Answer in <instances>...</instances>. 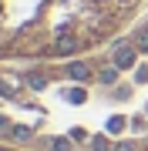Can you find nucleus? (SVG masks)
Masks as SVG:
<instances>
[{
	"instance_id": "obj_1",
	"label": "nucleus",
	"mask_w": 148,
	"mask_h": 151,
	"mask_svg": "<svg viewBox=\"0 0 148 151\" xmlns=\"http://www.w3.org/2000/svg\"><path fill=\"white\" fill-rule=\"evenodd\" d=\"M135 60H138V47H135V44L118 40V44H115V67H118V70H131Z\"/></svg>"
},
{
	"instance_id": "obj_2",
	"label": "nucleus",
	"mask_w": 148,
	"mask_h": 151,
	"mask_svg": "<svg viewBox=\"0 0 148 151\" xmlns=\"http://www.w3.org/2000/svg\"><path fill=\"white\" fill-rule=\"evenodd\" d=\"M67 74H71L74 81H91V67L84 64V60H71V64H67Z\"/></svg>"
},
{
	"instance_id": "obj_3",
	"label": "nucleus",
	"mask_w": 148,
	"mask_h": 151,
	"mask_svg": "<svg viewBox=\"0 0 148 151\" xmlns=\"http://www.w3.org/2000/svg\"><path fill=\"white\" fill-rule=\"evenodd\" d=\"M10 134H14V141H20V145H24V141H30V138H34V128H27V124H17Z\"/></svg>"
},
{
	"instance_id": "obj_4",
	"label": "nucleus",
	"mask_w": 148,
	"mask_h": 151,
	"mask_svg": "<svg viewBox=\"0 0 148 151\" xmlns=\"http://www.w3.org/2000/svg\"><path fill=\"white\" fill-rule=\"evenodd\" d=\"M91 151H115V145H108L104 134H94V138H91Z\"/></svg>"
},
{
	"instance_id": "obj_5",
	"label": "nucleus",
	"mask_w": 148,
	"mask_h": 151,
	"mask_svg": "<svg viewBox=\"0 0 148 151\" xmlns=\"http://www.w3.org/2000/svg\"><path fill=\"white\" fill-rule=\"evenodd\" d=\"M115 77H118V67H104L101 74H98V81L101 84H115Z\"/></svg>"
},
{
	"instance_id": "obj_6",
	"label": "nucleus",
	"mask_w": 148,
	"mask_h": 151,
	"mask_svg": "<svg viewBox=\"0 0 148 151\" xmlns=\"http://www.w3.org/2000/svg\"><path fill=\"white\" fill-rule=\"evenodd\" d=\"M27 84L34 87V91H44V87H47V77H44V74H30V77H27Z\"/></svg>"
},
{
	"instance_id": "obj_7",
	"label": "nucleus",
	"mask_w": 148,
	"mask_h": 151,
	"mask_svg": "<svg viewBox=\"0 0 148 151\" xmlns=\"http://www.w3.org/2000/svg\"><path fill=\"white\" fill-rule=\"evenodd\" d=\"M84 97H88L84 87H71V91H67V101H71V104H84Z\"/></svg>"
},
{
	"instance_id": "obj_8",
	"label": "nucleus",
	"mask_w": 148,
	"mask_h": 151,
	"mask_svg": "<svg viewBox=\"0 0 148 151\" xmlns=\"http://www.w3.org/2000/svg\"><path fill=\"white\" fill-rule=\"evenodd\" d=\"M51 151H71V141L67 138H54L51 141Z\"/></svg>"
},
{
	"instance_id": "obj_9",
	"label": "nucleus",
	"mask_w": 148,
	"mask_h": 151,
	"mask_svg": "<svg viewBox=\"0 0 148 151\" xmlns=\"http://www.w3.org/2000/svg\"><path fill=\"white\" fill-rule=\"evenodd\" d=\"M115 151H138V145H135V141H118Z\"/></svg>"
},
{
	"instance_id": "obj_10",
	"label": "nucleus",
	"mask_w": 148,
	"mask_h": 151,
	"mask_svg": "<svg viewBox=\"0 0 148 151\" xmlns=\"http://www.w3.org/2000/svg\"><path fill=\"white\" fill-rule=\"evenodd\" d=\"M0 94H4V97H10V94H14V84H10V81H4V77H0Z\"/></svg>"
},
{
	"instance_id": "obj_11",
	"label": "nucleus",
	"mask_w": 148,
	"mask_h": 151,
	"mask_svg": "<svg viewBox=\"0 0 148 151\" xmlns=\"http://www.w3.org/2000/svg\"><path fill=\"white\" fill-rule=\"evenodd\" d=\"M121 128H125V121H121V118H111V121H108V131H121Z\"/></svg>"
},
{
	"instance_id": "obj_12",
	"label": "nucleus",
	"mask_w": 148,
	"mask_h": 151,
	"mask_svg": "<svg viewBox=\"0 0 148 151\" xmlns=\"http://www.w3.org/2000/svg\"><path fill=\"white\" fill-rule=\"evenodd\" d=\"M7 131H14V128H10V121H7V118H0V134H7Z\"/></svg>"
}]
</instances>
